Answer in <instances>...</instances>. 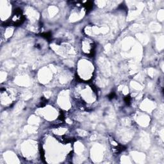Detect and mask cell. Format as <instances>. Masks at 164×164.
Listing matches in <instances>:
<instances>
[{"instance_id": "obj_1", "label": "cell", "mask_w": 164, "mask_h": 164, "mask_svg": "<svg viewBox=\"0 0 164 164\" xmlns=\"http://www.w3.org/2000/svg\"><path fill=\"white\" fill-rule=\"evenodd\" d=\"M92 48V42L89 39H86L83 42V49L85 53H90Z\"/></svg>"}]
</instances>
